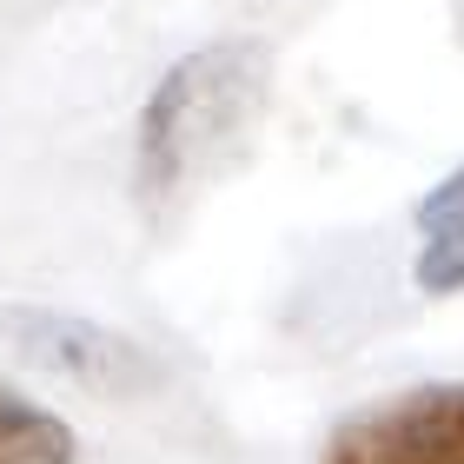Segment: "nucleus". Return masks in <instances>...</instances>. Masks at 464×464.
<instances>
[{"label":"nucleus","instance_id":"obj_4","mask_svg":"<svg viewBox=\"0 0 464 464\" xmlns=\"http://www.w3.org/2000/svg\"><path fill=\"white\" fill-rule=\"evenodd\" d=\"M411 232H418V252H411L418 292H431V299L464 292V166H451V173L418 199Z\"/></svg>","mask_w":464,"mask_h":464},{"label":"nucleus","instance_id":"obj_2","mask_svg":"<svg viewBox=\"0 0 464 464\" xmlns=\"http://www.w3.org/2000/svg\"><path fill=\"white\" fill-rule=\"evenodd\" d=\"M319 464H464V378L339 418Z\"/></svg>","mask_w":464,"mask_h":464},{"label":"nucleus","instance_id":"obj_3","mask_svg":"<svg viewBox=\"0 0 464 464\" xmlns=\"http://www.w3.org/2000/svg\"><path fill=\"white\" fill-rule=\"evenodd\" d=\"M14 339L27 345L40 365L67 372L73 385H93V392H133L153 378L146 365V352L133 339H120V332L93 325V319H67V312H14Z\"/></svg>","mask_w":464,"mask_h":464},{"label":"nucleus","instance_id":"obj_1","mask_svg":"<svg viewBox=\"0 0 464 464\" xmlns=\"http://www.w3.org/2000/svg\"><path fill=\"white\" fill-rule=\"evenodd\" d=\"M266 80H272V53L246 34L173 60L160 73V87L146 93L140 133H133L140 206H173L193 179L213 173L232 146L259 126Z\"/></svg>","mask_w":464,"mask_h":464},{"label":"nucleus","instance_id":"obj_5","mask_svg":"<svg viewBox=\"0 0 464 464\" xmlns=\"http://www.w3.org/2000/svg\"><path fill=\"white\" fill-rule=\"evenodd\" d=\"M0 464H73V431L0 378Z\"/></svg>","mask_w":464,"mask_h":464}]
</instances>
